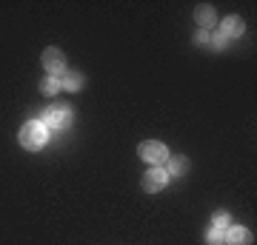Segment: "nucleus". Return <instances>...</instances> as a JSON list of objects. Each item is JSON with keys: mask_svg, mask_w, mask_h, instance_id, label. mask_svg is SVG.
Instances as JSON below:
<instances>
[{"mask_svg": "<svg viewBox=\"0 0 257 245\" xmlns=\"http://www.w3.org/2000/svg\"><path fill=\"white\" fill-rule=\"evenodd\" d=\"M20 145L23 148H29V151H37V148H43V145L49 143V128L40 123V120H29L26 126L20 128L18 134Z\"/></svg>", "mask_w": 257, "mask_h": 245, "instance_id": "f257e3e1", "label": "nucleus"}, {"mask_svg": "<svg viewBox=\"0 0 257 245\" xmlns=\"http://www.w3.org/2000/svg\"><path fill=\"white\" fill-rule=\"evenodd\" d=\"M138 154L143 163L149 165H163L166 160H169V148H166L160 140H146V143L138 145Z\"/></svg>", "mask_w": 257, "mask_h": 245, "instance_id": "f03ea898", "label": "nucleus"}, {"mask_svg": "<svg viewBox=\"0 0 257 245\" xmlns=\"http://www.w3.org/2000/svg\"><path fill=\"white\" fill-rule=\"evenodd\" d=\"M46 128H66L69 123H72V109L69 106H49L46 111H43V120H40Z\"/></svg>", "mask_w": 257, "mask_h": 245, "instance_id": "7ed1b4c3", "label": "nucleus"}, {"mask_svg": "<svg viewBox=\"0 0 257 245\" xmlns=\"http://www.w3.org/2000/svg\"><path fill=\"white\" fill-rule=\"evenodd\" d=\"M169 174H166L163 165H152L146 174H143V191H149V194H157V191H163L166 185H169Z\"/></svg>", "mask_w": 257, "mask_h": 245, "instance_id": "20e7f679", "label": "nucleus"}, {"mask_svg": "<svg viewBox=\"0 0 257 245\" xmlns=\"http://www.w3.org/2000/svg\"><path fill=\"white\" fill-rule=\"evenodd\" d=\"M40 60H43L46 74H52V77H63V74H66V57H63V52H60V49H55V46H52V49H46Z\"/></svg>", "mask_w": 257, "mask_h": 245, "instance_id": "39448f33", "label": "nucleus"}, {"mask_svg": "<svg viewBox=\"0 0 257 245\" xmlns=\"http://www.w3.org/2000/svg\"><path fill=\"white\" fill-rule=\"evenodd\" d=\"M251 231L243 225H229L226 231H223V242L226 245H251Z\"/></svg>", "mask_w": 257, "mask_h": 245, "instance_id": "423d86ee", "label": "nucleus"}, {"mask_svg": "<svg viewBox=\"0 0 257 245\" xmlns=\"http://www.w3.org/2000/svg\"><path fill=\"white\" fill-rule=\"evenodd\" d=\"M246 32V23L237 18V15H229V18L220 20V35L226 37V40H231V37H240Z\"/></svg>", "mask_w": 257, "mask_h": 245, "instance_id": "0eeeda50", "label": "nucleus"}, {"mask_svg": "<svg viewBox=\"0 0 257 245\" xmlns=\"http://www.w3.org/2000/svg\"><path fill=\"white\" fill-rule=\"evenodd\" d=\"M194 20H197V26H200L203 32H209V29L214 26V20H217L214 6H211V3H200V6L194 9Z\"/></svg>", "mask_w": 257, "mask_h": 245, "instance_id": "6e6552de", "label": "nucleus"}, {"mask_svg": "<svg viewBox=\"0 0 257 245\" xmlns=\"http://www.w3.org/2000/svg\"><path fill=\"white\" fill-rule=\"evenodd\" d=\"M60 86H63L66 91H80L83 89V74L80 72H69V69H66V74L60 77Z\"/></svg>", "mask_w": 257, "mask_h": 245, "instance_id": "1a4fd4ad", "label": "nucleus"}, {"mask_svg": "<svg viewBox=\"0 0 257 245\" xmlns=\"http://www.w3.org/2000/svg\"><path fill=\"white\" fill-rule=\"evenodd\" d=\"M186 171H189V160H186V157H172V160H169V168H166L169 177H183Z\"/></svg>", "mask_w": 257, "mask_h": 245, "instance_id": "9d476101", "label": "nucleus"}, {"mask_svg": "<svg viewBox=\"0 0 257 245\" xmlns=\"http://www.w3.org/2000/svg\"><path fill=\"white\" fill-rule=\"evenodd\" d=\"M60 89H63V86H60V77H52V74H46V77L40 80V91H43V94H49V97H52V94H57Z\"/></svg>", "mask_w": 257, "mask_h": 245, "instance_id": "9b49d317", "label": "nucleus"}, {"mask_svg": "<svg viewBox=\"0 0 257 245\" xmlns=\"http://www.w3.org/2000/svg\"><path fill=\"white\" fill-rule=\"evenodd\" d=\"M211 222H214L211 228H217V231H226V228H229V222H231V217L226 214V211H217V214L211 217Z\"/></svg>", "mask_w": 257, "mask_h": 245, "instance_id": "f8f14e48", "label": "nucleus"}, {"mask_svg": "<svg viewBox=\"0 0 257 245\" xmlns=\"http://www.w3.org/2000/svg\"><path fill=\"white\" fill-rule=\"evenodd\" d=\"M206 239H209V245H223V231L211 228L209 234H206Z\"/></svg>", "mask_w": 257, "mask_h": 245, "instance_id": "ddd939ff", "label": "nucleus"}, {"mask_svg": "<svg viewBox=\"0 0 257 245\" xmlns=\"http://www.w3.org/2000/svg\"><path fill=\"white\" fill-rule=\"evenodd\" d=\"M209 40H211V46H214V49H226V43H229V40H226V37H223L220 32H217L214 37H209Z\"/></svg>", "mask_w": 257, "mask_h": 245, "instance_id": "4468645a", "label": "nucleus"}, {"mask_svg": "<svg viewBox=\"0 0 257 245\" xmlns=\"http://www.w3.org/2000/svg\"><path fill=\"white\" fill-rule=\"evenodd\" d=\"M194 43L206 46V43H209V32H203V29H200V32H197V35H194Z\"/></svg>", "mask_w": 257, "mask_h": 245, "instance_id": "2eb2a0df", "label": "nucleus"}]
</instances>
